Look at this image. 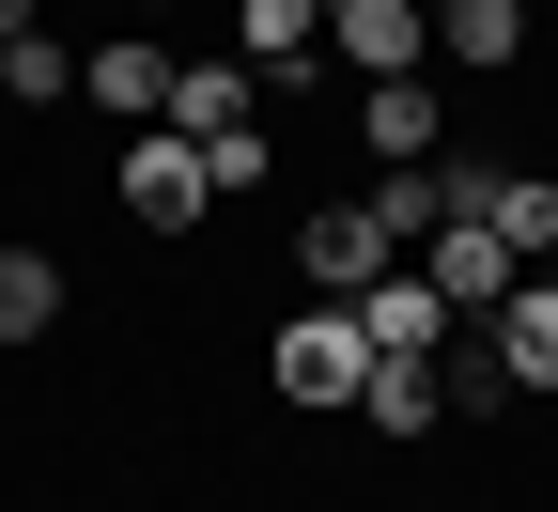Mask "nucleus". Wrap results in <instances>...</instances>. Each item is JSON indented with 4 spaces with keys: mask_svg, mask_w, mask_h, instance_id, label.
I'll return each instance as SVG.
<instances>
[{
    "mask_svg": "<svg viewBox=\"0 0 558 512\" xmlns=\"http://www.w3.org/2000/svg\"><path fill=\"white\" fill-rule=\"evenodd\" d=\"M62 311H78V279H62V249H47V234H16V249H0V342H47Z\"/></svg>",
    "mask_w": 558,
    "mask_h": 512,
    "instance_id": "9d476101",
    "label": "nucleus"
},
{
    "mask_svg": "<svg viewBox=\"0 0 558 512\" xmlns=\"http://www.w3.org/2000/svg\"><path fill=\"white\" fill-rule=\"evenodd\" d=\"M109 202L140 217V234H202V217H218V187H202V140H124V171H109Z\"/></svg>",
    "mask_w": 558,
    "mask_h": 512,
    "instance_id": "20e7f679",
    "label": "nucleus"
},
{
    "mask_svg": "<svg viewBox=\"0 0 558 512\" xmlns=\"http://www.w3.org/2000/svg\"><path fill=\"white\" fill-rule=\"evenodd\" d=\"M357 140H373V171L450 156V94H435V79H357Z\"/></svg>",
    "mask_w": 558,
    "mask_h": 512,
    "instance_id": "423d86ee",
    "label": "nucleus"
},
{
    "mask_svg": "<svg viewBox=\"0 0 558 512\" xmlns=\"http://www.w3.org/2000/svg\"><path fill=\"white\" fill-rule=\"evenodd\" d=\"M543 404H558V389H543Z\"/></svg>",
    "mask_w": 558,
    "mask_h": 512,
    "instance_id": "4be33fe9",
    "label": "nucleus"
},
{
    "mask_svg": "<svg viewBox=\"0 0 558 512\" xmlns=\"http://www.w3.org/2000/svg\"><path fill=\"white\" fill-rule=\"evenodd\" d=\"M357 202H373V234H388L403 264H418V249H435V217H450V187H435V156H418V171H373Z\"/></svg>",
    "mask_w": 558,
    "mask_h": 512,
    "instance_id": "ddd939ff",
    "label": "nucleus"
},
{
    "mask_svg": "<svg viewBox=\"0 0 558 512\" xmlns=\"http://www.w3.org/2000/svg\"><path fill=\"white\" fill-rule=\"evenodd\" d=\"M435 62H481V79H512V62H527V0H435Z\"/></svg>",
    "mask_w": 558,
    "mask_h": 512,
    "instance_id": "f8f14e48",
    "label": "nucleus"
},
{
    "mask_svg": "<svg viewBox=\"0 0 558 512\" xmlns=\"http://www.w3.org/2000/svg\"><path fill=\"white\" fill-rule=\"evenodd\" d=\"M341 79H435V0H326Z\"/></svg>",
    "mask_w": 558,
    "mask_h": 512,
    "instance_id": "7ed1b4c3",
    "label": "nucleus"
},
{
    "mask_svg": "<svg viewBox=\"0 0 558 512\" xmlns=\"http://www.w3.org/2000/svg\"><path fill=\"white\" fill-rule=\"evenodd\" d=\"M357 419L388 434V451H418V434H450V389H435V373H373V389H357Z\"/></svg>",
    "mask_w": 558,
    "mask_h": 512,
    "instance_id": "2eb2a0df",
    "label": "nucleus"
},
{
    "mask_svg": "<svg viewBox=\"0 0 558 512\" xmlns=\"http://www.w3.org/2000/svg\"><path fill=\"white\" fill-rule=\"evenodd\" d=\"M202 187H218V202H264V187H279V124H233V140H202Z\"/></svg>",
    "mask_w": 558,
    "mask_h": 512,
    "instance_id": "f3484780",
    "label": "nucleus"
},
{
    "mask_svg": "<svg viewBox=\"0 0 558 512\" xmlns=\"http://www.w3.org/2000/svg\"><path fill=\"white\" fill-rule=\"evenodd\" d=\"M418 279L450 296V326H481V311H497L512 279H527V264H512L497 234H481V217H435V249H418Z\"/></svg>",
    "mask_w": 558,
    "mask_h": 512,
    "instance_id": "0eeeda50",
    "label": "nucleus"
},
{
    "mask_svg": "<svg viewBox=\"0 0 558 512\" xmlns=\"http://www.w3.org/2000/svg\"><path fill=\"white\" fill-rule=\"evenodd\" d=\"M171 140H233V124H264V79L233 47H202V62H171V109H156Z\"/></svg>",
    "mask_w": 558,
    "mask_h": 512,
    "instance_id": "6e6552de",
    "label": "nucleus"
},
{
    "mask_svg": "<svg viewBox=\"0 0 558 512\" xmlns=\"http://www.w3.org/2000/svg\"><path fill=\"white\" fill-rule=\"evenodd\" d=\"M32 32H47V0H0V47H32Z\"/></svg>",
    "mask_w": 558,
    "mask_h": 512,
    "instance_id": "a211bd4d",
    "label": "nucleus"
},
{
    "mask_svg": "<svg viewBox=\"0 0 558 512\" xmlns=\"http://www.w3.org/2000/svg\"><path fill=\"white\" fill-rule=\"evenodd\" d=\"M481 342L512 357V389H558V279H512V296L481 311Z\"/></svg>",
    "mask_w": 558,
    "mask_h": 512,
    "instance_id": "9b49d317",
    "label": "nucleus"
},
{
    "mask_svg": "<svg viewBox=\"0 0 558 512\" xmlns=\"http://www.w3.org/2000/svg\"><path fill=\"white\" fill-rule=\"evenodd\" d=\"M62 94H78V47H47V32H32V47H0V109H16V124H47Z\"/></svg>",
    "mask_w": 558,
    "mask_h": 512,
    "instance_id": "dca6fc26",
    "label": "nucleus"
},
{
    "mask_svg": "<svg viewBox=\"0 0 558 512\" xmlns=\"http://www.w3.org/2000/svg\"><path fill=\"white\" fill-rule=\"evenodd\" d=\"M357 342H373V373H435V357H450V296H435V279H373V296H357Z\"/></svg>",
    "mask_w": 558,
    "mask_h": 512,
    "instance_id": "39448f33",
    "label": "nucleus"
},
{
    "mask_svg": "<svg viewBox=\"0 0 558 512\" xmlns=\"http://www.w3.org/2000/svg\"><path fill=\"white\" fill-rule=\"evenodd\" d=\"M373 279H403V249L373 234V202H311V217H295V296H311V311H357Z\"/></svg>",
    "mask_w": 558,
    "mask_h": 512,
    "instance_id": "f03ea898",
    "label": "nucleus"
},
{
    "mask_svg": "<svg viewBox=\"0 0 558 512\" xmlns=\"http://www.w3.org/2000/svg\"><path fill=\"white\" fill-rule=\"evenodd\" d=\"M543 279H558V264H543Z\"/></svg>",
    "mask_w": 558,
    "mask_h": 512,
    "instance_id": "412c9836",
    "label": "nucleus"
},
{
    "mask_svg": "<svg viewBox=\"0 0 558 512\" xmlns=\"http://www.w3.org/2000/svg\"><path fill=\"white\" fill-rule=\"evenodd\" d=\"M435 389H450V419H512L527 389H512V357L481 342V326H450V357H435Z\"/></svg>",
    "mask_w": 558,
    "mask_h": 512,
    "instance_id": "4468645a",
    "label": "nucleus"
},
{
    "mask_svg": "<svg viewBox=\"0 0 558 512\" xmlns=\"http://www.w3.org/2000/svg\"><path fill=\"white\" fill-rule=\"evenodd\" d=\"M0 451H16V419H0Z\"/></svg>",
    "mask_w": 558,
    "mask_h": 512,
    "instance_id": "aec40b11",
    "label": "nucleus"
},
{
    "mask_svg": "<svg viewBox=\"0 0 558 512\" xmlns=\"http://www.w3.org/2000/svg\"><path fill=\"white\" fill-rule=\"evenodd\" d=\"M124 16H186V0H124Z\"/></svg>",
    "mask_w": 558,
    "mask_h": 512,
    "instance_id": "6ab92c4d",
    "label": "nucleus"
},
{
    "mask_svg": "<svg viewBox=\"0 0 558 512\" xmlns=\"http://www.w3.org/2000/svg\"><path fill=\"white\" fill-rule=\"evenodd\" d=\"M264 389H279V419H357V389H373V342H357V311H279V342H264Z\"/></svg>",
    "mask_w": 558,
    "mask_h": 512,
    "instance_id": "f257e3e1",
    "label": "nucleus"
},
{
    "mask_svg": "<svg viewBox=\"0 0 558 512\" xmlns=\"http://www.w3.org/2000/svg\"><path fill=\"white\" fill-rule=\"evenodd\" d=\"M78 94H94L109 124H156V109H171V47H156V32H109V47H78Z\"/></svg>",
    "mask_w": 558,
    "mask_h": 512,
    "instance_id": "1a4fd4ad",
    "label": "nucleus"
}]
</instances>
